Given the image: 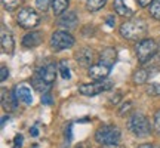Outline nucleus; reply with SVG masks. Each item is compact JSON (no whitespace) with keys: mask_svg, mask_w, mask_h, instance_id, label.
Listing matches in <instances>:
<instances>
[{"mask_svg":"<svg viewBox=\"0 0 160 148\" xmlns=\"http://www.w3.org/2000/svg\"><path fill=\"white\" fill-rule=\"evenodd\" d=\"M15 93L22 104H25V105L33 104V93H31V89L27 85H18L17 89H15Z\"/></svg>","mask_w":160,"mask_h":148,"instance_id":"obj_13","label":"nucleus"},{"mask_svg":"<svg viewBox=\"0 0 160 148\" xmlns=\"http://www.w3.org/2000/svg\"><path fill=\"white\" fill-rule=\"evenodd\" d=\"M153 123H154V131L160 135V110L159 111H156L154 119H153Z\"/></svg>","mask_w":160,"mask_h":148,"instance_id":"obj_27","label":"nucleus"},{"mask_svg":"<svg viewBox=\"0 0 160 148\" xmlns=\"http://www.w3.org/2000/svg\"><path fill=\"white\" fill-rule=\"evenodd\" d=\"M110 71H111V67H108V65H105V64L98 61V62H95L91 68H89V74H88V76H89L91 79H93L95 81H99V80L107 79V76L110 74Z\"/></svg>","mask_w":160,"mask_h":148,"instance_id":"obj_8","label":"nucleus"},{"mask_svg":"<svg viewBox=\"0 0 160 148\" xmlns=\"http://www.w3.org/2000/svg\"><path fill=\"white\" fill-rule=\"evenodd\" d=\"M2 2H3V7L9 12L18 9L24 3V0H2Z\"/></svg>","mask_w":160,"mask_h":148,"instance_id":"obj_23","label":"nucleus"},{"mask_svg":"<svg viewBox=\"0 0 160 148\" xmlns=\"http://www.w3.org/2000/svg\"><path fill=\"white\" fill-rule=\"evenodd\" d=\"M111 81H107V80H99V81H93V83H86V85L79 86V92L82 95H86V96H95V95H99L101 92L108 91L111 89Z\"/></svg>","mask_w":160,"mask_h":148,"instance_id":"obj_7","label":"nucleus"},{"mask_svg":"<svg viewBox=\"0 0 160 148\" xmlns=\"http://www.w3.org/2000/svg\"><path fill=\"white\" fill-rule=\"evenodd\" d=\"M122 138L119 127L113 125H105L101 126L95 133V141L101 145H108V144H117Z\"/></svg>","mask_w":160,"mask_h":148,"instance_id":"obj_4","label":"nucleus"},{"mask_svg":"<svg viewBox=\"0 0 160 148\" xmlns=\"http://www.w3.org/2000/svg\"><path fill=\"white\" fill-rule=\"evenodd\" d=\"M74 45V37L67 33V31H55L51 37V46L55 51H64V49H70Z\"/></svg>","mask_w":160,"mask_h":148,"instance_id":"obj_6","label":"nucleus"},{"mask_svg":"<svg viewBox=\"0 0 160 148\" xmlns=\"http://www.w3.org/2000/svg\"><path fill=\"white\" fill-rule=\"evenodd\" d=\"M107 22H108L110 27H114V22H116V21H114V17H110L108 19H107Z\"/></svg>","mask_w":160,"mask_h":148,"instance_id":"obj_35","label":"nucleus"},{"mask_svg":"<svg viewBox=\"0 0 160 148\" xmlns=\"http://www.w3.org/2000/svg\"><path fill=\"white\" fill-rule=\"evenodd\" d=\"M147 83L148 86V93L153 96H160V73L157 71L156 74H150V79Z\"/></svg>","mask_w":160,"mask_h":148,"instance_id":"obj_18","label":"nucleus"},{"mask_svg":"<svg viewBox=\"0 0 160 148\" xmlns=\"http://www.w3.org/2000/svg\"><path fill=\"white\" fill-rule=\"evenodd\" d=\"M31 85L34 86L36 91H39L40 93H43V95L51 91V85H49V83H46L45 80H42L39 76H37V74H36L34 77H33V80H31Z\"/></svg>","mask_w":160,"mask_h":148,"instance_id":"obj_20","label":"nucleus"},{"mask_svg":"<svg viewBox=\"0 0 160 148\" xmlns=\"http://www.w3.org/2000/svg\"><path fill=\"white\" fill-rule=\"evenodd\" d=\"M42 104H46V105H51V104H52V96H51V95H48V93H45V95L42 96Z\"/></svg>","mask_w":160,"mask_h":148,"instance_id":"obj_31","label":"nucleus"},{"mask_svg":"<svg viewBox=\"0 0 160 148\" xmlns=\"http://www.w3.org/2000/svg\"><path fill=\"white\" fill-rule=\"evenodd\" d=\"M13 144H15L13 148H21L22 147V135H19V133H18L17 136H15V139H13Z\"/></svg>","mask_w":160,"mask_h":148,"instance_id":"obj_28","label":"nucleus"},{"mask_svg":"<svg viewBox=\"0 0 160 148\" xmlns=\"http://www.w3.org/2000/svg\"><path fill=\"white\" fill-rule=\"evenodd\" d=\"M2 49L5 53L11 55L13 49H15V40H13V36H12L11 31H6L5 28L2 30Z\"/></svg>","mask_w":160,"mask_h":148,"instance_id":"obj_14","label":"nucleus"},{"mask_svg":"<svg viewBox=\"0 0 160 148\" xmlns=\"http://www.w3.org/2000/svg\"><path fill=\"white\" fill-rule=\"evenodd\" d=\"M0 74H2V76H0V80H2V81H5V80L8 79V76H9V70H8L5 65H3V67H2V71H0Z\"/></svg>","mask_w":160,"mask_h":148,"instance_id":"obj_29","label":"nucleus"},{"mask_svg":"<svg viewBox=\"0 0 160 148\" xmlns=\"http://www.w3.org/2000/svg\"><path fill=\"white\" fill-rule=\"evenodd\" d=\"M150 74H151L150 70H145V68L138 70L137 73L133 74V81L138 83V85H144V83H147V81H148Z\"/></svg>","mask_w":160,"mask_h":148,"instance_id":"obj_21","label":"nucleus"},{"mask_svg":"<svg viewBox=\"0 0 160 148\" xmlns=\"http://www.w3.org/2000/svg\"><path fill=\"white\" fill-rule=\"evenodd\" d=\"M68 5H70V0H52V11H53V15L61 17L62 13H65Z\"/></svg>","mask_w":160,"mask_h":148,"instance_id":"obj_19","label":"nucleus"},{"mask_svg":"<svg viewBox=\"0 0 160 148\" xmlns=\"http://www.w3.org/2000/svg\"><path fill=\"white\" fill-rule=\"evenodd\" d=\"M150 15L160 21V0H154L151 5H150Z\"/></svg>","mask_w":160,"mask_h":148,"instance_id":"obj_25","label":"nucleus"},{"mask_svg":"<svg viewBox=\"0 0 160 148\" xmlns=\"http://www.w3.org/2000/svg\"><path fill=\"white\" fill-rule=\"evenodd\" d=\"M76 59L79 62L80 67H89L91 68L93 65V61H95V55H93V51L89 49V47H83L80 49L77 53H76Z\"/></svg>","mask_w":160,"mask_h":148,"instance_id":"obj_11","label":"nucleus"},{"mask_svg":"<svg viewBox=\"0 0 160 148\" xmlns=\"http://www.w3.org/2000/svg\"><path fill=\"white\" fill-rule=\"evenodd\" d=\"M99 148H122L120 145H117V144H108V145H102V147Z\"/></svg>","mask_w":160,"mask_h":148,"instance_id":"obj_33","label":"nucleus"},{"mask_svg":"<svg viewBox=\"0 0 160 148\" xmlns=\"http://www.w3.org/2000/svg\"><path fill=\"white\" fill-rule=\"evenodd\" d=\"M153 2H154V0H137V3L139 7H147V6H150Z\"/></svg>","mask_w":160,"mask_h":148,"instance_id":"obj_30","label":"nucleus"},{"mask_svg":"<svg viewBox=\"0 0 160 148\" xmlns=\"http://www.w3.org/2000/svg\"><path fill=\"white\" fill-rule=\"evenodd\" d=\"M42 33L40 31H30L28 34L24 36L22 39V46L25 47H36L42 43Z\"/></svg>","mask_w":160,"mask_h":148,"instance_id":"obj_16","label":"nucleus"},{"mask_svg":"<svg viewBox=\"0 0 160 148\" xmlns=\"http://www.w3.org/2000/svg\"><path fill=\"white\" fill-rule=\"evenodd\" d=\"M114 11L117 15L125 17V18H131L132 15L135 13V11L128 6L126 0H114Z\"/></svg>","mask_w":160,"mask_h":148,"instance_id":"obj_17","label":"nucleus"},{"mask_svg":"<svg viewBox=\"0 0 160 148\" xmlns=\"http://www.w3.org/2000/svg\"><path fill=\"white\" fill-rule=\"evenodd\" d=\"M49 5H52V0H36V6L37 9L42 12H46L49 9Z\"/></svg>","mask_w":160,"mask_h":148,"instance_id":"obj_26","label":"nucleus"},{"mask_svg":"<svg viewBox=\"0 0 160 148\" xmlns=\"http://www.w3.org/2000/svg\"><path fill=\"white\" fill-rule=\"evenodd\" d=\"M120 34L128 40H141L147 34V22L138 18V19H129L120 27Z\"/></svg>","mask_w":160,"mask_h":148,"instance_id":"obj_1","label":"nucleus"},{"mask_svg":"<svg viewBox=\"0 0 160 148\" xmlns=\"http://www.w3.org/2000/svg\"><path fill=\"white\" fill-rule=\"evenodd\" d=\"M31 135H33V136H37V135H39V131H37V126H33V127H31Z\"/></svg>","mask_w":160,"mask_h":148,"instance_id":"obj_34","label":"nucleus"},{"mask_svg":"<svg viewBox=\"0 0 160 148\" xmlns=\"http://www.w3.org/2000/svg\"><path fill=\"white\" fill-rule=\"evenodd\" d=\"M128 129L138 138H145L151 133L150 120L141 113H133L128 120Z\"/></svg>","mask_w":160,"mask_h":148,"instance_id":"obj_2","label":"nucleus"},{"mask_svg":"<svg viewBox=\"0 0 160 148\" xmlns=\"http://www.w3.org/2000/svg\"><path fill=\"white\" fill-rule=\"evenodd\" d=\"M17 22L25 30H33L40 22V17L33 7H22L17 15Z\"/></svg>","mask_w":160,"mask_h":148,"instance_id":"obj_5","label":"nucleus"},{"mask_svg":"<svg viewBox=\"0 0 160 148\" xmlns=\"http://www.w3.org/2000/svg\"><path fill=\"white\" fill-rule=\"evenodd\" d=\"M116 58H117V52H116L114 47H105L101 52V55H99V62H102L113 68V65L116 62Z\"/></svg>","mask_w":160,"mask_h":148,"instance_id":"obj_15","label":"nucleus"},{"mask_svg":"<svg viewBox=\"0 0 160 148\" xmlns=\"http://www.w3.org/2000/svg\"><path fill=\"white\" fill-rule=\"evenodd\" d=\"M159 57H160V45H159Z\"/></svg>","mask_w":160,"mask_h":148,"instance_id":"obj_36","label":"nucleus"},{"mask_svg":"<svg viewBox=\"0 0 160 148\" xmlns=\"http://www.w3.org/2000/svg\"><path fill=\"white\" fill-rule=\"evenodd\" d=\"M57 73H58L57 65L52 62L46 64V65H43V67H40V68L37 70V76H39L42 80H45L46 83H49V85H52V83L55 81Z\"/></svg>","mask_w":160,"mask_h":148,"instance_id":"obj_10","label":"nucleus"},{"mask_svg":"<svg viewBox=\"0 0 160 148\" xmlns=\"http://www.w3.org/2000/svg\"><path fill=\"white\" fill-rule=\"evenodd\" d=\"M107 3V0H88L86 2V9L89 12H97L101 7H104Z\"/></svg>","mask_w":160,"mask_h":148,"instance_id":"obj_22","label":"nucleus"},{"mask_svg":"<svg viewBox=\"0 0 160 148\" xmlns=\"http://www.w3.org/2000/svg\"><path fill=\"white\" fill-rule=\"evenodd\" d=\"M135 52H137L138 61L141 64H147L156 53H159V45L153 39H142L137 45Z\"/></svg>","mask_w":160,"mask_h":148,"instance_id":"obj_3","label":"nucleus"},{"mask_svg":"<svg viewBox=\"0 0 160 148\" xmlns=\"http://www.w3.org/2000/svg\"><path fill=\"white\" fill-rule=\"evenodd\" d=\"M18 96L15 91H6L2 89V107L6 111H15L18 107Z\"/></svg>","mask_w":160,"mask_h":148,"instance_id":"obj_9","label":"nucleus"},{"mask_svg":"<svg viewBox=\"0 0 160 148\" xmlns=\"http://www.w3.org/2000/svg\"><path fill=\"white\" fill-rule=\"evenodd\" d=\"M138 148H159L156 144H142V145H139Z\"/></svg>","mask_w":160,"mask_h":148,"instance_id":"obj_32","label":"nucleus"},{"mask_svg":"<svg viewBox=\"0 0 160 148\" xmlns=\"http://www.w3.org/2000/svg\"><path fill=\"white\" fill-rule=\"evenodd\" d=\"M58 73L61 74V77L65 80L71 79V73H70V68H68V65H67L65 61H61V62L58 64Z\"/></svg>","mask_w":160,"mask_h":148,"instance_id":"obj_24","label":"nucleus"},{"mask_svg":"<svg viewBox=\"0 0 160 148\" xmlns=\"http://www.w3.org/2000/svg\"><path fill=\"white\" fill-rule=\"evenodd\" d=\"M77 22H79V18L76 15V12H65L58 19V25L67 30L74 28L76 25H77Z\"/></svg>","mask_w":160,"mask_h":148,"instance_id":"obj_12","label":"nucleus"}]
</instances>
